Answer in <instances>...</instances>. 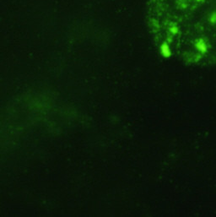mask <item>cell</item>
Instances as JSON below:
<instances>
[{
	"label": "cell",
	"mask_w": 216,
	"mask_h": 217,
	"mask_svg": "<svg viewBox=\"0 0 216 217\" xmlns=\"http://www.w3.org/2000/svg\"><path fill=\"white\" fill-rule=\"evenodd\" d=\"M208 21L213 25H216V10H214L208 15Z\"/></svg>",
	"instance_id": "7a4b0ae2"
},
{
	"label": "cell",
	"mask_w": 216,
	"mask_h": 217,
	"mask_svg": "<svg viewBox=\"0 0 216 217\" xmlns=\"http://www.w3.org/2000/svg\"><path fill=\"white\" fill-rule=\"evenodd\" d=\"M198 1H199V2H201V1H204V0H198Z\"/></svg>",
	"instance_id": "3957f363"
},
{
	"label": "cell",
	"mask_w": 216,
	"mask_h": 217,
	"mask_svg": "<svg viewBox=\"0 0 216 217\" xmlns=\"http://www.w3.org/2000/svg\"><path fill=\"white\" fill-rule=\"evenodd\" d=\"M197 48L202 52H206L207 51V45H206V43L204 42V41L200 39L197 42Z\"/></svg>",
	"instance_id": "6da1fadb"
}]
</instances>
